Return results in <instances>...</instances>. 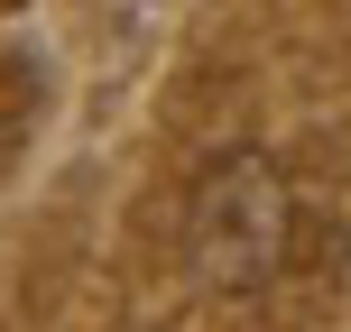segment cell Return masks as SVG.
Wrapping results in <instances>:
<instances>
[{
  "label": "cell",
  "instance_id": "6da1fadb",
  "mask_svg": "<svg viewBox=\"0 0 351 332\" xmlns=\"http://www.w3.org/2000/svg\"><path fill=\"white\" fill-rule=\"evenodd\" d=\"M296 259V175L268 148H213L176 212V277L194 296H259Z\"/></svg>",
  "mask_w": 351,
  "mask_h": 332
}]
</instances>
